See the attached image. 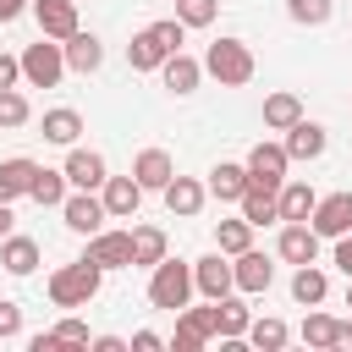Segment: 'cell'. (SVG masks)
I'll use <instances>...</instances> for the list:
<instances>
[{
	"instance_id": "1",
	"label": "cell",
	"mask_w": 352,
	"mask_h": 352,
	"mask_svg": "<svg viewBox=\"0 0 352 352\" xmlns=\"http://www.w3.org/2000/svg\"><path fill=\"white\" fill-rule=\"evenodd\" d=\"M182 38H187V22H182V16H160V22H148V28H138L132 44H126V66H132V72H160L165 55L182 50Z\"/></svg>"
},
{
	"instance_id": "2",
	"label": "cell",
	"mask_w": 352,
	"mask_h": 352,
	"mask_svg": "<svg viewBox=\"0 0 352 352\" xmlns=\"http://www.w3.org/2000/svg\"><path fill=\"white\" fill-rule=\"evenodd\" d=\"M99 280H104V270L82 253V258H72V264H55L50 270V302L55 308H88L94 297H99Z\"/></svg>"
},
{
	"instance_id": "3",
	"label": "cell",
	"mask_w": 352,
	"mask_h": 352,
	"mask_svg": "<svg viewBox=\"0 0 352 352\" xmlns=\"http://www.w3.org/2000/svg\"><path fill=\"white\" fill-rule=\"evenodd\" d=\"M192 258H160L154 270H148V302L154 308H165V314H182L187 302H192Z\"/></svg>"
},
{
	"instance_id": "4",
	"label": "cell",
	"mask_w": 352,
	"mask_h": 352,
	"mask_svg": "<svg viewBox=\"0 0 352 352\" xmlns=\"http://www.w3.org/2000/svg\"><path fill=\"white\" fill-rule=\"evenodd\" d=\"M204 72H209L220 88H242V82H253L258 60H253L248 38H214V44L204 50Z\"/></svg>"
},
{
	"instance_id": "5",
	"label": "cell",
	"mask_w": 352,
	"mask_h": 352,
	"mask_svg": "<svg viewBox=\"0 0 352 352\" xmlns=\"http://www.w3.org/2000/svg\"><path fill=\"white\" fill-rule=\"evenodd\" d=\"M60 77H66V50H60V38L38 33V44L22 50V82L28 88H55Z\"/></svg>"
},
{
	"instance_id": "6",
	"label": "cell",
	"mask_w": 352,
	"mask_h": 352,
	"mask_svg": "<svg viewBox=\"0 0 352 352\" xmlns=\"http://www.w3.org/2000/svg\"><path fill=\"white\" fill-rule=\"evenodd\" d=\"M242 165H248V182L280 192V182H286V170H292V154H286V143H253Z\"/></svg>"
},
{
	"instance_id": "7",
	"label": "cell",
	"mask_w": 352,
	"mask_h": 352,
	"mask_svg": "<svg viewBox=\"0 0 352 352\" xmlns=\"http://www.w3.org/2000/svg\"><path fill=\"white\" fill-rule=\"evenodd\" d=\"M60 220H66L77 236H94V231H104L110 209H104V198H99V192H88V187H72V192H66V204H60Z\"/></svg>"
},
{
	"instance_id": "8",
	"label": "cell",
	"mask_w": 352,
	"mask_h": 352,
	"mask_svg": "<svg viewBox=\"0 0 352 352\" xmlns=\"http://www.w3.org/2000/svg\"><path fill=\"white\" fill-rule=\"evenodd\" d=\"M192 286H198V297L204 302H214V297H226V292H236V275H231V253H204V258H192Z\"/></svg>"
},
{
	"instance_id": "9",
	"label": "cell",
	"mask_w": 352,
	"mask_h": 352,
	"mask_svg": "<svg viewBox=\"0 0 352 352\" xmlns=\"http://www.w3.org/2000/svg\"><path fill=\"white\" fill-rule=\"evenodd\" d=\"M60 170H66V182H72V187H88V192H99V187H104V176H110L104 154H99V148H88V143H72Z\"/></svg>"
},
{
	"instance_id": "10",
	"label": "cell",
	"mask_w": 352,
	"mask_h": 352,
	"mask_svg": "<svg viewBox=\"0 0 352 352\" xmlns=\"http://www.w3.org/2000/svg\"><path fill=\"white\" fill-rule=\"evenodd\" d=\"M319 231L308 226V220H280V236H275V253L286 258V264H314L319 258Z\"/></svg>"
},
{
	"instance_id": "11",
	"label": "cell",
	"mask_w": 352,
	"mask_h": 352,
	"mask_svg": "<svg viewBox=\"0 0 352 352\" xmlns=\"http://www.w3.org/2000/svg\"><path fill=\"white\" fill-rule=\"evenodd\" d=\"M308 226L324 236V242H336V236H346L352 231V192H324L319 204H314V214H308Z\"/></svg>"
},
{
	"instance_id": "12",
	"label": "cell",
	"mask_w": 352,
	"mask_h": 352,
	"mask_svg": "<svg viewBox=\"0 0 352 352\" xmlns=\"http://www.w3.org/2000/svg\"><path fill=\"white\" fill-rule=\"evenodd\" d=\"M99 198H104L110 220H138V209H143V182H138L132 170H126V176H104Z\"/></svg>"
},
{
	"instance_id": "13",
	"label": "cell",
	"mask_w": 352,
	"mask_h": 352,
	"mask_svg": "<svg viewBox=\"0 0 352 352\" xmlns=\"http://www.w3.org/2000/svg\"><path fill=\"white\" fill-rule=\"evenodd\" d=\"M88 258L99 270H132V231H116V226L94 231L88 236Z\"/></svg>"
},
{
	"instance_id": "14",
	"label": "cell",
	"mask_w": 352,
	"mask_h": 352,
	"mask_svg": "<svg viewBox=\"0 0 352 352\" xmlns=\"http://www.w3.org/2000/svg\"><path fill=\"white\" fill-rule=\"evenodd\" d=\"M231 275H236V292L258 297V292H270V286H275V258H270V253H258V248H248V253H236V258H231Z\"/></svg>"
},
{
	"instance_id": "15",
	"label": "cell",
	"mask_w": 352,
	"mask_h": 352,
	"mask_svg": "<svg viewBox=\"0 0 352 352\" xmlns=\"http://www.w3.org/2000/svg\"><path fill=\"white\" fill-rule=\"evenodd\" d=\"M248 324H253L248 292H226V297H214V336H220V341H248Z\"/></svg>"
},
{
	"instance_id": "16",
	"label": "cell",
	"mask_w": 352,
	"mask_h": 352,
	"mask_svg": "<svg viewBox=\"0 0 352 352\" xmlns=\"http://www.w3.org/2000/svg\"><path fill=\"white\" fill-rule=\"evenodd\" d=\"M209 341H214V302H209V308H182L170 346H176V352H198V346H209Z\"/></svg>"
},
{
	"instance_id": "17",
	"label": "cell",
	"mask_w": 352,
	"mask_h": 352,
	"mask_svg": "<svg viewBox=\"0 0 352 352\" xmlns=\"http://www.w3.org/2000/svg\"><path fill=\"white\" fill-rule=\"evenodd\" d=\"M209 72H204V60L198 55H187V50H176V55H165V66H160V82L176 94V99H187V94H198V82H204Z\"/></svg>"
},
{
	"instance_id": "18",
	"label": "cell",
	"mask_w": 352,
	"mask_h": 352,
	"mask_svg": "<svg viewBox=\"0 0 352 352\" xmlns=\"http://www.w3.org/2000/svg\"><path fill=\"white\" fill-rule=\"evenodd\" d=\"M132 176L143 182V192H165V182L176 176V160H170V148H160V143L138 148V154H132Z\"/></svg>"
},
{
	"instance_id": "19",
	"label": "cell",
	"mask_w": 352,
	"mask_h": 352,
	"mask_svg": "<svg viewBox=\"0 0 352 352\" xmlns=\"http://www.w3.org/2000/svg\"><path fill=\"white\" fill-rule=\"evenodd\" d=\"M204 204H209V182H198V176H182V170L165 182V209H170V214L192 220V214H204Z\"/></svg>"
},
{
	"instance_id": "20",
	"label": "cell",
	"mask_w": 352,
	"mask_h": 352,
	"mask_svg": "<svg viewBox=\"0 0 352 352\" xmlns=\"http://www.w3.org/2000/svg\"><path fill=\"white\" fill-rule=\"evenodd\" d=\"M33 22L44 38H72L82 22H77V0H33Z\"/></svg>"
},
{
	"instance_id": "21",
	"label": "cell",
	"mask_w": 352,
	"mask_h": 352,
	"mask_svg": "<svg viewBox=\"0 0 352 352\" xmlns=\"http://www.w3.org/2000/svg\"><path fill=\"white\" fill-rule=\"evenodd\" d=\"M60 50H66V72H99L104 66V44H99V33H88V28H77L72 38H60Z\"/></svg>"
},
{
	"instance_id": "22",
	"label": "cell",
	"mask_w": 352,
	"mask_h": 352,
	"mask_svg": "<svg viewBox=\"0 0 352 352\" xmlns=\"http://www.w3.org/2000/svg\"><path fill=\"white\" fill-rule=\"evenodd\" d=\"M280 143H286V154H292V160H319V154L330 148V132H324L319 121H308V116H302L297 126H286V138H280Z\"/></svg>"
},
{
	"instance_id": "23",
	"label": "cell",
	"mask_w": 352,
	"mask_h": 352,
	"mask_svg": "<svg viewBox=\"0 0 352 352\" xmlns=\"http://www.w3.org/2000/svg\"><path fill=\"white\" fill-rule=\"evenodd\" d=\"M38 242L33 236H22V231H11V236H0V270L6 275H33L38 270Z\"/></svg>"
},
{
	"instance_id": "24",
	"label": "cell",
	"mask_w": 352,
	"mask_h": 352,
	"mask_svg": "<svg viewBox=\"0 0 352 352\" xmlns=\"http://www.w3.org/2000/svg\"><path fill=\"white\" fill-rule=\"evenodd\" d=\"M33 176H38V160H28V154H11V160H0V204H16V198H28Z\"/></svg>"
},
{
	"instance_id": "25",
	"label": "cell",
	"mask_w": 352,
	"mask_h": 352,
	"mask_svg": "<svg viewBox=\"0 0 352 352\" xmlns=\"http://www.w3.org/2000/svg\"><path fill=\"white\" fill-rule=\"evenodd\" d=\"M330 297V275L319 270V258L314 264H297V275H292V302L297 308H319Z\"/></svg>"
},
{
	"instance_id": "26",
	"label": "cell",
	"mask_w": 352,
	"mask_h": 352,
	"mask_svg": "<svg viewBox=\"0 0 352 352\" xmlns=\"http://www.w3.org/2000/svg\"><path fill=\"white\" fill-rule=\"evenodd\" d=\"M308 110H302V99L292 94V88H275V94H264V126L270 132H286V126H297Z\"/></svg>"
},
{
	"instance_id": "27",
	"label": "cell",
	"mask_w": 352,
	"mask_h": 352,
	"mask_svg": "<svg viewBox=\"0 0 352 352\" xmlns=\"http://www.w3.org/2000/svg\"><path fill=\"white\" fill-rule=\"evenodd\" d=\"M44 143H60V148H72L77 138H82V110H72V104H55V110H44Z\"/></svg>"
},
{
	"instance_id": "28",
	"label": "cell",
	"mask_w": 352,
	"mask_h": 352,
	"mask_svg": "<svg viewBox=\"0 0 352 352\" xmlns=\"http://www.w3.org/2000/svg\"><path fill=\"white\" fill-rule=\"evenodd\" d=\"M242 192H248V165H242V160H220V165L209 170V198L236 204Z\"/></svg>"
},
{
	"instance_id": "29",
	"label": "cell",
	"mask_w": 352,
	"mask_h": 352,
	"mask_svg": "<svg viewBox=\"0 0 352 352\" xmlns=\"http://www.w3.org/2000/svg\"><path fill=\"white\" fill-rule=\"evenodd\" d=\"M236 204H242V214H248L253 226H280V198H275L270 187H258V182H248V192H242Z\"/></svg>"
},
{
	"instance_id": "30",
	"label": "cell",
	"mask_w": 352,
	"mask_h": 352,
	"mask_svg": "<svg viewBox=\"0 0 352 352\" xmlns=\"http://www.w3.org/2000/svg\"><path fill=\"white\" fill-rule=\"evenodd\" d=\"M165 253H170V242H165L160 226H132V264L138 270H154Z\"/></svg>"
},
{
	"instance_id": "31",
	"label": "cell",
	"mask_w": 352,
	"mask_h": 352,
	"mask_svg": "<svg viewBox=\"0 0 352 352\" xmlns=\"http://www.w3.org/2000/svg\"><path fill=\"white\" fill-rule=\"evenodd\" d=\"M66 192H72L66 170H50V165H38V176H33V187H28V198H33V204H44V209H60V204H66Z\"/></svg>"
},
{
	"instance_id": "32",
	"label": "cell",
	"mask_w": 352,
	"mask_h": 352,
	"mask_svg": "<svg viewBox=\"0 0 352 352\" xmlns=\"http://www.w3.org/2000/svg\"><path fill=\"white\" fill-rule=\"evenodd\" d=\"M275 198H280V220H308V214H314V204H319V192H314L308 182H292V176L280 182V192H275Z\"/></svg>"
},
{
	"instance_id": "33",
	"label": "cell",
	"mask_w": 352,
	"mask_h": 352,
	"mask_svg": "<svg viewBox=\"0 0 352 352\" xmlns=\"http://www.w3.org/2000/svg\"><path fill=\"white\" fill-rule=\"evenodd\" d=\"M253 231H258V226H253L248 214H236V220H214V248L236 258V253H248V248H253Z\"/></svg>"
},
{
	"instance_id": "34",
	"label": "cell",
	"mask_w": 352,
	"mask_h": 352,
	"mask_svg": "<svg viewBox=\"0 0 352 352\" xmlns=\"http://www.w3.org/2000/svg\"><path fill=\"white\" fill-rule=\"evenodd\" d=\"M336 324H341V319H330L324 308H308V319H302V341L319 346V352H330V346H336Z\"/></svg>"
},
{
	"instance_id": "35",
	"label": "cell",
	"mask_w": 352,
	"mask_h": 352,
	"mask_svg": "<svg viewBox=\"0 0 352 352\" xmlns=\"http://www.w3.org/2000/svg\"><path fill=\"white\" fill-rule=\"evenodd\" d=\"M28 121H33L28 94H22V88H0V126H6V132H16V126H28Z\"/></svg>"
},
{
	"instance_id": "36",
	"label": "cell",
	"mask_w": 352,
	"mask_h": 352,
	"mask_svg": "<svg viewBox=\"0 0 352 352\" xmlns=\"http://www.w3.org/2000/svg\"><path fill=\"white\" fill-rule=\"evenodd\" d=\"M286 336H292V330H286V324H280V319H270V314H264V319H253V324H248V341H253V346H258V352H280V346H286Z\"/></svg>"
},
{
	"instance_id": "37",
	"label": "cell",
	"mask_w": 352,
	"mask_h": 352,
	"mask_svg": "<svg viewBox=\"0 0 352 352\" xmlns=\"http://www.w3.org/2000/svg\"><path fill=\"white\" fill-rule=\"evenodd\" d=\"M330 11H336V0H286V16H292L297 28H324Z\"/></svg>"
},
{
	"instance_id": "38",
	"label": "cell",
	"mask_w": 352,
	"mask_h": 352,
	"mask_svg": "<svg viewBox=\"0 0 352 352\" xmlns=\"http://www.w3.org/2000/svg\"><path fill=\"white\" fill-rule=\"evenodd\" d=\"M176 16H182L187 28H209V22L220 16V0H176Z\"/></svg>"
},
{
	"instance_id": "39",
	"label": "cell",
	"mask_w": 352,
	"mask_h": 352,
	"mask_svg": "<svg viewBox=\"0 0 352 352\" xmlns=\"http://www.w3.org/2000/svg\"><path fill=\"white\" fill-rule=\"evenodd\" d=\"M55 341H60V346H88L94 336H88V324L72 314V319H60V324H55Z\"/></svg>"
},
{
	"instance_id": "40",
	"label": "cell",
	"mask_w": 352,
	"mask_h": 352,
	"mask_svg": "<svg viewBox=\"0 0 352 352\" xmlns=\"http://www.w3.org/2000/svg\"><path fill=\"white\" fill-rule=\"evenodd\" d=\"M22 336V308L11 297H0V341H16Z\"/></svg>"
},
{
	"instance_id": "41",
	"label": "cell",
	"mask_w": 352,
	"mask_h": 352,
	"mask_svg": "<svg viewBox=\"0 0 352 352\" xmlns=\"http://www.w3.org/2000/svg\"><path fill=\"white\" fill-rule=\"evenodd\" d=\"M330 264H336V270H341V275H346V280H352V231H346V236H336V242H330Z\"/></svg>"
},
{
	"instance_id": "42",
	"label": "cell",
	"mask_w": 352,
	"mask_h": 352,
	"mask_svg": "<svg viewBox=\"0 0 352 352\" xmlns=\"http://www.w3.org/2000/svg\"><path fill=\"white\" fill-rule=\"evenodd\" d=\"M16 82H22V55L0 50V88H16Z\"/></svg>"
},
{
	"instance_id": "43",
	"label": "cell",
	"mask_w": 352,
	"mask_h": 352,
	"mask_svg": "<svg viewBox=\"0 0 352 352\" xmlns=\"http://www.w3.org/2000/svg\"><path fill=\"white\" fill-rule=\"evenodd\" d=\"M160 346H170L160 330H132V352H160Z\"/></svg>"
},
{
	"instance_id": "44",
	"label": "cell",
	"mask_w": 352,
	"mask_h": 352,
	"mask_svg": "<svg viewBox=\"0 0 352 352\" xmlns=\"http://www.w3.org/2000/svg\"><path fill=\"white\" fill-rule=\"evenodd\" d=\"M22 11H33V0H0V28H6V22H16Z\"/></svg>"
},
{
	"instance_id": "45",
	"label": "cell",
	"mask_w": 352,
	"mask_h": 352,
	"mask_svg": "<svg viewBox=\"0 0 352 352\" xmlns=\"http://www.w3.org/2000/svg\"><path fill=\"white\" fill-rule=\"evenodd\" d=\"M88 346H99V352H126V346H132V341H121V336H94V341H88Z\"/></svg>"
},
{
	"instance_id": "46",
	"label": "cell",
	"mask_w": 352,
	"mask_h": 352,
	"mask_svg": "<svg viewBox=\"0 0 352 352\" xmlns=\"http://www.w3.org/2000/svg\"><path fill=\"white\" fill-rule=\"evenodd\" d=\"M28 346H33V352H55V346H60V341H55V330H38V336H33V341H28Z\"/></svg>"
},
{
	"instance_id": "47",
	"label": "cell",
	"mask_w": 352,
	"mask_h": 352,
	"mask_svg": "<svg viewBox=\"0 0 352 352\" xmlns=\"http://www.w3.org/2000/svg\"><path fill=\"white\" fill-rule=\"evenodd\" d=\"M336 346H341V352H352V319H341V324H336Z\"/></svg>"
},
{
	"instance_id": "48",
	"label": "cell",
	"mask_w": 352,
	"mask_h": 352,
	"mask_svg": "<svg viewBox=\"0 0 352 352\" xmlns=\"http://www.w3.org/2000/svg\"><path fill=\"white\" fill-rule=\"evenodd\" d=\"M0 236H11V204H0Z\"/></svg>"
},
{
	"instance_id": "49",
	"label": "cell",
	"mask_w": 352,
	"mask_h": 352,
	"mask_svg": "<svg viewBox=\"0 0 352 352\" xmlns=\"http://www.w3.org/2000/svg\"><path fill=\"white\" fill-rule=\"evenodd\" d=\"M346 308H352V280H346Z\"/></svg>"
}]
</instances>
